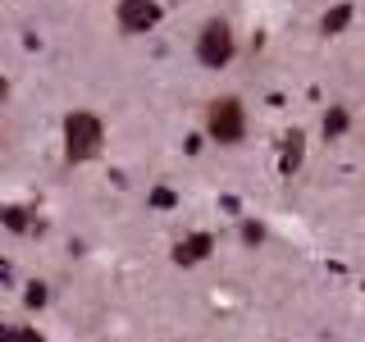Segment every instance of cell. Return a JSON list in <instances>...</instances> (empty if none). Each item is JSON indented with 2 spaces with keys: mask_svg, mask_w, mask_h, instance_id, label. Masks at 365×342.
<instances>
[{
  "mask_svg": "<svg viewBox=\"0 0 365 342\" xmlns=\"http://www.w3.org/2000/svg\"><path fill=\"white\" fill-rule=\"evenodd\" d=\"M101 142H106V128H101L96 114L73 110V114L64 119V155L73 160V165H83V160H96V155H101Z\"/></svg>",
  "mask_w": 365,
  "mask_h": 342,
  "instance_id": "6da1fadb",
  "label": "cell"
},
{
  "mask_svg": "<svg viewBox=\"0 0 365 342\" xmlns=\"http://www.w3.org/2000/svg\"><path fill=\"white\" fill-rule=\"evenodd\" d=\"M205 133H210L220 146H228V142H242V133H247V114H242V105H237L233 96L215 100L210 114H205Z\"/></svg>",
  "mask_w": 365,
  "mask_h": 342,
  "instance_id": "7a4b0ae2",
  "label": "cell"
},
{
  "mask_svg": "<svg viewBox=\"0 0 365 342\" xmlns=\"http://www.w3.org/2000/svg\"><path fill=\"white\" fill-rule=\"evenodd\" d=\"M197 60L205 68H224L228 60H233V28H228L224 19H210L201 28V37H197Z\"/></svg>",
  "mask_w": 365,
  "mask_h": 342,
  "instance_id": "3957f363",
  "label": "cell"
},
{
  "mask_svg": "<svg viewBox=\"0 0 365 342\" xmlns=\"http://www.w3.org/2000/svg\"><path fill=\"white\" fill-rule=\"evenodd\" d=\"M160 23L155 0H119V28L123 32H151Z\"/></svg>",
  "mask_w": 365,
  "mask_h": 342,
  "instance_id": "277c9868",
  "label": "cell"
},
{
  "mask_svg": "<svg viewBox=\"0 0 365 342\" xmlns=\"http://www.w3.org/2000/svg\"><path fill=\"white\" fill-rule=\"evenodd\" d=\"M210 251H215V237H210V233H192L187 242L174 247V260H178V265H201Z\"/></svg>",
  "mask_w": 365,
  "mask_h": 342,
  "instance_id": "5b68a950",
  "label": "cell"
},
{
  "mask_svg": "<svg viewBox=\"0 0 365 342\" xmlns=\"http://www.w3.org/2000/svg\"><path fill=\"white\" fill-rule=\"evenodd\" d=\"M302 155H306V133H302V128H292L288 137H283L279 169H283V174H297V169H302Z\"/></svg>",
  "mask_w": 365,
  "mask_h": 342,
  "instance_id": "8992f818",
  "label": "cell"
},
{
  "mask_svg": "<svg viewBox=\"0 0 365 342\" xmlns=\"http://www.w3.org/2000/svg\"><path fill=\"white\" fill-rule=\"evenodd\" d=\"M347 23H351V5H338V9H329V14L319 19V32H324V37H338Z\"/></svg>",
  "mask_w": 365,
  "mask_h": 342,
  "instance_id": "52a82bcc",
  "label": "cell"
},
{
  "mask_svg": "<svg viewBox=\"0 0 365 342\" xmlns=\"http://www.w3.org/2000/svg\"><path fill=\"white\" fill-rule=\"evenodd\" d=\"M338 133H347V110H329L324 114V137H338Z\"/></svg>",
  "mask_w": 365,
  "mask_h": 342,
  "instance_id": "ba28073f",
  "label": "cell"
},
{
  "mask_svg": "<svg viewBox=\"0 0 365 342\" xmlns=\"http://www.w3.org/2000/svg\"><path fill=\"white\" fill-rule=\"evenodd\" d=\"M5 228H14V233H23V228H28V214L9 205V210H5Z\"/></svg>",
  "mask_w": 365,
  "mask_h": 342,
  "instance_id": "9c48e42d",
  "label": "cell"
},
{
  "mask_svg": "<svg viewBox=\"0 0 365 342\" xmlns=\"http://www.w3.org/2000/svg\"><path fill=\"white\" fill-rule=\"evenodd\" d=\"M151 205H160V210H169V205H174V192H169V187H155V192H151Z\"/></svg>",
  "mask_w": 365,
  "mask_h": 342,
  "instance_id": "30bf717a",
  "label": "cell"
},
{
  "mask_svg": "<svg viewBox=\"0 0 365 342\" xmlns=\"http://www.w3.org/2000/svg\"><path fill=\"white\" fill-rule=\"evenodd\" d=\"M23 301H28V306H46V283H32V288H28V296H23Z\"/></svg>",
  "mask_w": 365,
  "mask_h": 342,
  "instance_id": "8fae6325",
  "label": "cell"
}]
</instances>
